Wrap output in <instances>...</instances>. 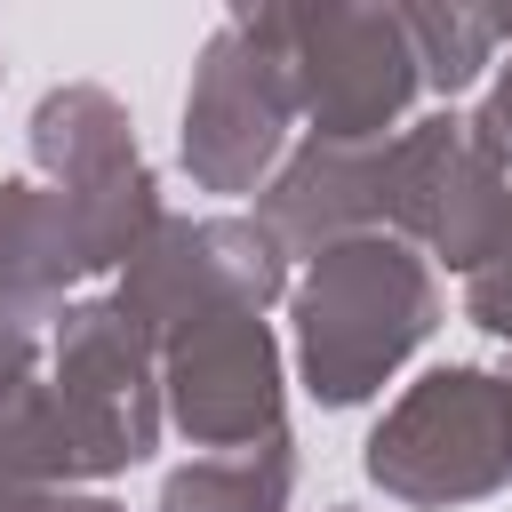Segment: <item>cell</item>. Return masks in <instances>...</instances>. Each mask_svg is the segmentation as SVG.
<instances>
[{
  "label": "cell",
  "mask_w": 512,
  "mask_h": 512,
  "mask_svg": "<svg viewBox=\"0 0 512 512\" xmlns=\"http://www.w3.org/2000/svg\"><path fill=\"white\" fill-rule=\"evenodd\" d=\"M288 312H296V384L320 408H360L432 344L448 304L440 272L408 240L360 232L312 256L304 280H288Z\"/></svg>",
  "instance_id": "obj_1"
},
{
  "label": "cell",
  "mask_w": 512,
  "mask_h": 512,
  "mask_svg": "<svg viewBox=\"0 0 512 512\" xmlns=\"http://www.w3.org/2000/svg\"><path fill=\"white\" fill-rule=\"evenodd\" d=\"M368 488L408 512H464L512 488V368H424L360 440Z\"/></svg>",
  "instance_id": "obj_2"
},
{
  "label": "cell",
  "mask_w": 512,
  "mask_h": 512,
  "mask_svg": "<svg viewBox=\"0 0 512 512\" xmlns=\"http://www.w3.org/2000/svg\"><path fill=\"white\" fill-rule=\"evenodd\" d=\"M288 88H296V120H312L320 144H384L392 128H408V104L424 96L416 48L400 8L376 0H312V8H256Z\"/></svg>",
  "instance_id": "obj_3"
},
{
  "label": "cell",
  "mask_w": 512,
  "mask_h": 512,
  "mask_svg": "<svg viewBox=\"0 0 512 512\" xmlns=\"http://www.w3.org/2000/svg\"><path fill=\"white\" fill-rule=\"evenodd\" d=\"M24 136H32L40 184L56 192L64 224L80 240V264L88 272H120L144 248V232L168 216L160 208V176L136 152L128 104L112 88H96V80H64V88H48L32 104V128Z\"/></svg>",
  "instance_id": "obj_4"
},
{
  "label": "cell",
  "mask_w": 512,
  "mask_h": 512,
  "mask_svg": "<svg viewBox=\"0 0 512 512\" xmlns=\"http://www.w3.org/2000/svg\"><path fill=\"white\" fill-rule=\"evenodd\" d=\"M376 216L432 272H480L512 224V168L472 136L464 112H424L376 144Z\"/></svg>",
  "instance_id": "obj_5"
},
{
  "label": "cell",
  "mask_w": 512,
  "mask_h": 512,
  "mask_svg": "<svg viewBox=\"0 0 512 512\" xmlns=\"http://www.w3.org/2000/svg\"><path fill=\"white\" fill-rule=\"evenodd\" d=\"M48 400L72 432L80 480H112L160 448V344L112 304L80 296L48 328Z\"/></svg>",
  "instance_id": "obj_6"
},
{
  "label": "cell",
  "mask_w": 512,
  "mask_h": 512,
  "mask_svg": "<svg viewBox=\"0 0 512 512\" xmlns=\"http://www.w3.org/2000/svg\"><path fill=\"white\" fill-rule=\"evenodd\" d=\"M288 128H296V88L288 64L264 32L256 8H232L200 56H192V88H184V176L200 192H264L272 168L288 160Z\"/></svg>",
  "instance_id": "obj_7"
},
{
  "label": "cell",
  "mask_w": 512,
  "mask_h": 512,
  "mask_svg": "<svg viewBox=\"0 0 512 512\" xmlns=\"http://www.w3.org/2000/svg\"><path fill=\"white\" fill-rule=\"evenodd\" d=\"M280 296H288V256L264 240L256 216H160L112 288V304L152 344L216 312H272Z\"/></svg>",
  "instance_id": "obj_8"
},
{
  "label": "cell",
  "mask_w": 512,
  "mask_h": 512,
  "mask_svg": "<svg viewBox=\"0 0 512 512\" xmlns=\"http://www.w3.org/2000/svg\"><path fill=\"white\" fill-rule=\"evenodd\" d=\"M160 416L200 448L232 456L288 432V360L264 312H216L160 344Z\"/></svg>",
  "instance_id": "obj_9"
},
{
  "label": "cell",
  "mask_w": 512,
  "mask_h": 512,
  "mask_svg": "<svg viewBox=\"0 0 512 512\" xmlns=\"http://www.w3.org/2000/svg\"><path fill=\"white\" fill-rule=\"evenodd\" d=\"M88 280L80 240L48 184L0 176V384L32 376L48 352V320L64 312V288Z\"/></svg>",
  "instance_id": "obj_10"
},
{
  "label": "cell",
  "mask_w": 512,
  "mask_h": 512,
  "mask_svg": "<svg viewBox=\"0 0 512 512\" xmlns=\"http://www.w3.org/2000/svg\"><path fill=\"white\" fill-rule=\"evenodd\" d=\"M256 224L280 256H328L360 232H384L376 216V144H288V160L272 168V184L256 192Z\"/></svg>",
  "instance_id": "obj_11"
},
{
  "label": "cell",
  "mask_w": 512,
  "mask_h": 512,
  "mask_svg": "<svg viewBox=\"0 0 512 512\" xmlns=\"http://www.w3.org/2000/svg\"><path fill=\"white\" fill-rule=\"evenodd\" d=\"M288 496H296V440L272 432L256 448L176 464L160 480V504L152 512H288Z\"/></svg>",
  "instance_id": "obj_12"
},
{
  "label": "cell",
  "mask_w": 512,
  "mask_h": 512,
  "mask_svg": "<svg viewBox=\"0 0 512 512\" xmlns=\"http://www.w3.org/2000/svg\"><path fill=\"white\" fill-rule=\"evenodd\" d=\"M400 24H408V48H416V72H424V88L432 96H464L496 56H504V40H512V8H400Z\"/></svg>",
  "instance_id": "obj_13"
},
{
  "label": "cell",
  "mask_w": 512,
  "mask_h": 512,
  "mask_svg": "<svg viewBox=\"0 0 512 512\" xmlns=\"http://www.w3.org/2000/svg\"><path fill=\"white\" fill-rule=\"evenodd\" d=\"M464 320L512 352V224H504V240L488 248V264L464 280Z\"/></svg>",
  "instance_id": "obj_14"
},
{
  "label": "cell",
  "mask_w": 512,
  "mask_h": 512,
  "mask_svg": "<svg viewBox=\"0 0 512 512\" xmlns=\"http://www.w3.org/2000/svg\"><path fill=\"white\" fill-rule=\"evenodd\" d=\"M472 120V136L512 168V40H504V56H496V88L480 96V112H464Z\"/></svg>",
  "instance_id": "obj_15"
},
{
  "label": "cell",
  "mask_w": 512,
  "mask_h": 512,
  "mask_svg": "<svg viewBox=\"0 0 512 512\" xmlns=\"http://www.w3.org/2000/svg\"><path fill=\"white\" fill-rule=\"evenodd\" d=\"M0 512H40V488H32L8 456H0Z\"/></svg>",
  "instance_id": "obj_16"
},
{
  "label": "cell",
  "mask_w": 512,
  "mask_h": 512,
  "mask_svg": "<svg viewBox=\"0 0 512 512\" xmlns=\"http://www.w3.org/2000/svg\"><path fill=\"white\" fill-rule=\"evenodd\" d=\"M40 512H128V504H112L96 488H56V496H40Z\"/></svg>",
  "instance_id": "obj_17"
},
{
  "label": "cell",
  "mask_w": 512,
  "mask_h": 512,
  "mask_svg": "<svg viewBox=\"0 0 512 512\" xmlns=\"http://www.w3.org/2000/svg\"><path fill=\"white\" fill-rule=\"evenodd\" d=\"M328 512H352V504H328Z\"/></svg>",
  "instance_id": "obj_18"
}]
</instances>
